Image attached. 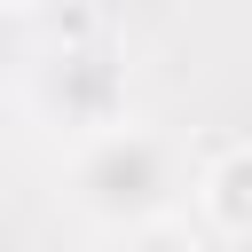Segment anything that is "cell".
Masks as SVG:
<instances>
[{
	"label": "cell",
	"mask_w": 252,
	"mask_h": 252,
	"mask_svg": "<svg viewBox=\"0 0 252 252\" xmlns=\"http://www.w3.org/2000/svg\"><path fill=\"white\" fill-rule=\"evenodd\" d=\"M71 197L102 220V228H150L173 197H181V158L165 134H142V126H110L102 142H87L79 173H71Z\"/></svg>",
	"instance_id": "obj_1"
},
{
	"label": "cell",
	"mask_w": 252,
	"mask_h": 252,
	"mask_svg": "<svg viewBox=\"0 0 252 252\" xmlns=\"http://www.w3.org/2000/svg\"><path fill=\"white\" fill-rule=\"evenodd\" d=\"M47 87H55V110L71 126H102L110 118V71H102V55H55Z\"/></svg>",
	"instance_id": "obj_2"
},
{
	"label": "cell",
	"mask_w": 252,
	"mask_h": 252,
	"mask_svg": "<svg viewBox=\"0 0 252 252\" xmlns=\"http://www.w3.org/2000/svg\"><path fill=\"white\" fill-rule=\"evenodd\" d=\"M205 205H213V220L228 236H252V150H236V158H220L205 173Z\"/></svg>",
	"instance_id": "obj_3"
},
{
	"label": "cell",
	"mask_w": 252,
	"mask_h": 252,
	"mask_svg": "<svg viewBox=\"0 0 252 252\" xmlns=\"http://www.w3.org/2000/svg\"><path fill=\"white\" fill-rule=\"evenodd\" d=\"M110 252H189V244H173V236H158V228H126Z\"/></svg>",
	"instance_id": "obj_4"
}]
</instances>
